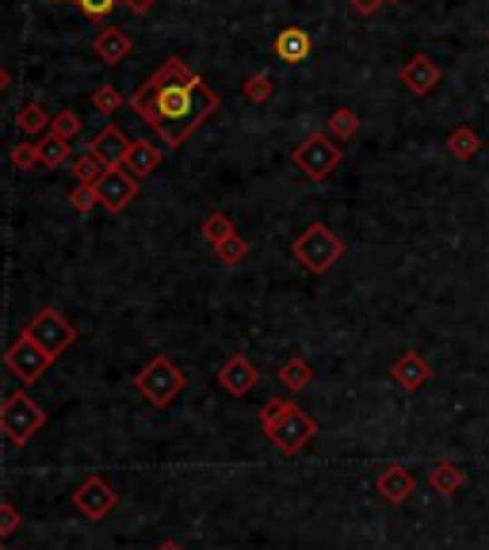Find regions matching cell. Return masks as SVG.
I'll use <instances>...</instances> for the list:
<instances>
[{
    "mask_svg": "<svg viewBox=\"0 0 489 550\" xmlns=\"http://www.w3.org/2000/svg\"><path fill=\"white\" fill-rule=\"evenodd\" d=\"M150 81L157 84L150 126L161 134V142H165L169 150H176V145H184L199 131V123L219 107V92L199 77L184 58H169Z\"/></svg>",
    "mask_w": 489,
    "mask_h": 550,
    "instance_id": "6da1fadb",
    "label": "cell"
},
{
    "mask_svg": "<svg viewBox=\"0 0 489 550\" xmlns=\"http://www.w3.org/2000/svg\"><path fill=\"white\" fill-rule=\"evenodd\" d=\"M184 387H188V378H184V371L169 359V356H153L142 371L134 375V390L150 401V406H157V409H165V406H172V401L184 394Z\"/></svg>",
    "mask_w": 489,
    "mask_h": 550,
    "instance_id": "7a4b0ae2",
    "label": "cell"
},
{
    "mask_svg": "<svg viewBox=\"0 0 489 550\" xmlns=\"http://www.w3.org/2000/svg\"><path fill=\"white\" fill-rule=\"evenodd\" d=\"M46 425V413L39 401H31L27 394H8L0 401V432H5L15 447L31 444V436Z\"/></svg>",
    "mask_w": 489,
    "mask_h": 550,
    "instance_id": "3957f363",
    "label": "cell"
},
{
    "mask_svg": "<svg viewBox=\"0 0 489 550\" xmlns=\"http://www.w3.org/2000/svg\"><path fill=\"white\" fill-rule=\"evenodd\" d=\"M344 256V241L329 230V226H310L306 233H298V241H295V260L306 268V271H329L337 260Z\"/></svg>",
    "mask_w": 489,
    "mask_h": 550,
    "instance_id": "277c9868",
    "label": "cell"
},
{
    "mask_svg": "<svg viewBox=\"0 0 489 550\" xmlns=\"http://www.w3.org/2000/svg\"><path fill=\"white\" fill-rule=\"evenodd\" d=\"M24 333H27L34 344H39L50 359H58L65 348H73V340H77V329L69 325V321L58 314V309H43V314H34Z\"/></svg>",
    "mask_w": 489,
    "mask_h": 550,
    "instance_id": "5b68a950",
    "label": "cell"
},
{
    "mask_svg": "<svg viewBox=\"0 0 489 550\" xmlns=\"http://www.w3.org/2000/svg\"><path fill=\"white\" fill-rule=\"evenodd\" d=\"M340 145L329 138V134H314V138H306L298 150H295V164H298V172H306L310 180H325L337 164H340Z\"/></svg>",
    "mask_w": 489,
    "mask_h": 550,
    "instance_id": "8992f818",
    "label": "cell"
},
{
    "mask_svg": "<svg viewBox=\"0 0 489 550\" xmlns=\"http://www.w3.org/2000/svg\"><path fill=\"white\" fill-rule=\"evenodd\" d=\"M54 359L43 352V348L39 344H34L27 333L20 337V340H15L12 348H8V352H5V367H8V371L15 375V378H20V382H39L43 375H46V367H50Z\"/></svg>",
    "mask_w": 489,
    "mask_h": 550,
    "instance_id": "52a82bcc",
    "label": "cell"
},
{
    "mask_svg": "<svg viewBox=\"0 0 489 550\" xmlns=\"http://www.w3.org/2000/svg\"><path fill=\"white\" fill-rule=\"evenodd\" d=\"M314 432H318V425H314V420L306 417L298 406H291V409H287V413L279 417V425L268 432V439H271V444H276L279 451L295 455V451H302L306 444H310V439H314Z\"/></svg>",
    "mask_w": 489,
    "mask_h": 550,
    "instance_id": "ba28073f",
    "label": "cell"
},
{
    "mask_svg": "<svg viewBox=\"0 0 489 550\" xmlns=\"http://www.w3.org/2000/svg\"><path fill=\"white\" fill-rule=\"evenodd\" d=\"M73 508L88 520H103L107 512L115 508V489L107 486L103 478H84L77 489H73Z\"/></svg>",
    "mask_w": 489,
    "mask_h": 550,
    "instance_id": "9c48e42d",
    "label": "cell"
},
{
    "mask_svg": "<svg viewBox=\"0 0 489 550\" xmlns=\"http://www.w3.org/2000/svg\"><path fill=\"white\" fill-rule=\"evenodd\" d=\"M96 195H100V207L103 211H112V214H122V207H131L134 203V195H138V180L126 172V169H115V172H107L100 183H96Z\"/></svg>",
    "mask_w": 489,
    "mask_h": 550,
    "instance_id": "30bf717a",
    "label": "cell"
},
{
    "mask_svg": "<svg viewBox=\"0 0 489 550\" xmlns=\"http://www.w3.org/2000/svg\"><path fill=\"white\" fill-rule=\"evenodd\" d=\"M444 69L428 58V54H413V58L402 65V73H397V81L406 84V92H413V96H428L432 88L440 84Z\"/></svg>",
    "mask_w": 489,
    "mask_h": 550,
    "instance_id": "8fae6325",
    "label": "cell"
},
{
    "mask_svg": "<svg viewBox=\"0 0 489 550\" xmlns=\"http://www.w3.org/2000/svg\"><path fill=\"white\" fill-rule=\"evenodd\" d=\"M219 382H222L226 394L245 398V394L260 382V371H257V363H252V359H245V356H230V359L219 367Z\"/></svg>",
    "mask_w": 489,
    "mask_h": 550,
    "instance_id": "7c38bea8",
    "label": "cell"
},
{
    "mask_svg": "<svg viewBox=\"0 0 489 550\" xmlns=\"http://www.w3.org/2000/svg\"><path fill=\"white\" fill-rule=\"evenodd\" d=\"M93 153L107 164V172H115V169H122V164H126V153H131V138H126L119 126H103L100 138L93 142Z\"/></svg>",
    "mask_w": 489,
    "mask_h": 550,
    "instance_id": "4fadbf2b",
    "label": "cell"
},
{
    "mask_svg": "<svg viewBox=\"0 0 489 550\" xmlns=\"http://www.w3.org/2000/svg\"><path fill=\"white\" fill-rule=\"evenodd\" d=\"M93 50H96V58H100L103 65H119V62L131 58L134 43H131V34H126L122 27H103V31L96 34Z\"/></svg>",
    "mask_w": 489,
    "mask_h": 550,
    "instance_id": "5bb4252c",
    "label": "cell"
},
{
    "mask_svg": "<svg viewBox=\"0 0 489 550\" xmlns=\"http://www.w3.org/2000/svg\"><path fill=\"white\" fill-rule=\"evenodd\" d=\"M314 54V39L306 34L302 27H283L276 34V58L287 62V65H302L306 58Z\"/></svg>",
    "mask_w": 489,
    "mask_h": 550,
    "instance_id": "9a60e30c",
    "label": "cell"
},
{
    "mask_svg": "<svg viewBox=\"0 0 489 550\" xmlns=\"http://www.w3.org/2000/svg\"><path fill=\"white\" fill-rule=\"evenodd\" d=\"M390 375H394V382H397L402 390H421L425 382L432 378V367H428V359H425V356L406 352L402 359L394 363V371H390Z\"/></svg>",
    "mask_w": 489,
    "mask_h": 550,
    "instance_id": "2e32d148",
    "label": "cell"
},
{
    "mask_svg": "<svg viewBox=\"0 0 489 550\" xmlns=\"http://www.w3.org/2000/svg\"><path fill=\"white\" fill-rule=\"evenodd\" d=\"M378 493H383V501L390 505H402L409 501V493H413V474L406 467H386L383 474H378Z\"/></svg>",
    "mask_w": 489,
    "mask_h": 550,
    "instance_id": "e0dca14e",
    "label": "cell"
},
{
    "mask_svg": "<svg viewBox=\"0 0 489 550\" xmlns=\"http://www.w3.org/2000/svg\"><path fill=\"white\" fill-rule=\"evenodd\" d=\"M157 164H161V150H157L153 142H131V153H126L122 169L131 172L134 180H142V176H150Z\"/></svg>",
    "mask_w": 489,
    "mask_h": 550,
    "instance_id": "ac0fdd59",
    "label": "cell"
},
{
    "mask_svg": "<svg viewBox=\"0 0 489 550\" xmlns=\"http://www.w3.org/2000/svg\"><path fill=\"white\" fill-rule=\"evenodd\" d=\"M39 161H43V169H65V164H73V142L46 134L39 142Z\"/></svg>",
    "mask_w": 489,
    "mask_h": 550,
    "instance_id": "d6986e66",
    "label": "cell"
},
{
    "mask_svg": "<svg viewBox=\"0 0 489 550\" xmlns=\"http://www.w3.org/2000/svg\"><path fill=\"white\" fill-rule=\"evenodd\" d=\"M428 486L436 493H444V497H455V493L466 486V474L455 463H440V467L428 470Z\"/></svg>",
    "mask_w": 489,
    "mask_h": 550,
    "instance_id": "ffe728a7",
    "label": "cell"
},
{
    "mask_svg": "<svg viewBox=\"0 0 489 550\" xmlns=\"http://www.w3.org/2000/svg\"><path fill=\"white\" fill-rule=\"evenodd\" d=\"M50 115H46V107L43 103H27L20 115H15V126L27 134V142H34V138H46L50 134Z\"/></svg>",
    "mask_w": 489,
    "mask_h": 550,
    "instance_id": "44dd1931",
    "label": "cell"
},
{
    "mask_svg": "<svg viewBox=\"0 0 489 550\" xmlns=\"http://www.w3.org/2000/svg\"><path fill=\"white\" fill-rule=\"evenodd\" d=\"M482 150V138L474 134V126H455V131L447 134V153L455 161H470Z\"/></svg>",
    "mask_w": 489,
    "mask_h": 550,
    "instance_id": "7402d4cb",
    "label": "cell"
},
{
    "mask_svg": "<svg viewBox=\"0 0 489 550\" xmlns=\"http://www.w3.org/2000/svg\"><path fill=\"white\" fill-rule=\"evenodd\" d=\"M325 131H329L333 142H348L359 134V112L356 107H337V112L329 115V123H325Z\"/></svg>",
    "mask_w": 489,
    "mask_h": 550,
    "instance_id": "603a6c76",
    "label": "cell"
},
{
    "mask_svg": "<svg viewBox=\"0 0 489 550\" xmlns=\"http://www.w3.org/2000/svg\"><path fill=\"white\" fill-rule=\"evenodd\" d=\"M69 169H73L77 183H93V188H96V183L107 176V164H103V161L93 153V145H88L84 153H77V157H73V164H69Z\"/></svg>",
    "mask_w": 489,
    "mask_h": 550,
    "instance_id": "cb8c5ba5",
    "label": "cell"
},
{
    "mask_svg": "<svg viewBox=\"0 0 489 550\" xmlns=\"http://www.w3.org/2000/svg\"><path fill=\"white\" fill-rule=\"evenodd\" d=\"M279 382L287 390H306L314 382V367L306 363L302 356H295V359H287L283 367H279Z\"/></svg>",
    "mask_w": 489,
    "mask_h": 550,
    "instance_id": "d4e9b609",
    "label": "cell"
},
{
    "mask_svg": "<svg viewBox=\"0 0 489 550\" xmlns=\"http://www.w3.org/2000/svg\"><path fill=\"white\" fill-rule=\"evenodd\" d=\"M199 233H203V241H207L210 249H219V245L226 241V237H233V233H238V230H233L230 214L214 211V214H207V218H203V230H199Z\"/></svg>",
    "mask_w": 489,
    "mask_h": 550,
    "instance_id": "484cf974",
    "label": "cell"
},
{
    "mask_svg": "<svg viewBox=\"0 0 489 550\" xmlns=\"http://www.w3.org/2000/svg\"><path fill=\"white\" fill-rule=\"evenodd\" d=\"M93 107L100 115H115L119 107H122V92L115 88V84H100L96 92H93Z\"/></svg>",
    "mask_w": 489,
    "mask_h": 550,
    "instance_id": "4316f807",
    "label": "cell"
},
{
    "mask_svg": "<svg viewBox=\"0 0 489 550\" xmlns=\"http://www.w3.org/2000/svg\"><path fill=\"white\" fill-rule=\"evenodd\" d=\"M271 92H276V81H271L268 73H252V77L245 81V100H252V103L271 100Z\"/></svg>",
    "mask_w": 489,
    "mask_h": 550,
    "instance_id": "83f0119b",
    "label": "cell"
},
{
    "mask_svg": "<svg viewBox=\"0 0 489 550\" xmlns=\"http://www.w3.org/2000/svg\"><path fill=\"white\" fill-rule=\"evenodd\" d=\"M214 256H219L222 264H241L245 256H249V245H245V237L241 233H233V237H226V241L214 249Z\"/></svg>",
    "mask_w": 489,
    "mask_h": 550,
    "instance_id": "f1b7e54d",
    "label": "cell"
},
{
    "mask_svg": "<svg viewBox=\"0 0 489 550\" xmlns=\"http://www.w3.org/2000/svg\"><path fill=\"white\" fill-rule=\"evenodd\" d=\"M81 115L77 112H58L54 115V123H50V134H58V138H65V142H73L77 134H81Z\"/></svg>",
    "mask_w": 489,
    "mask_h": 550,
    "instance_id": "f546056e",
    "label": "cell"
},
{
    "mask_svg": "<svg viewBox=\"0 0 489 550\" xmlns=\"http://www.w3.org/2000/svg\"><path fill=\"white\" fill-rule=\"evenodd\" d=\"M8 157H12V164H15L20 172L34 169V164H43V161H39V142H20V145H12Z\"/></svg>",
    "mask_w": 489,
    "mask_h": 550,
    "instance_id": "4dcf8cb0",
    "label": "cell"
},
{
    "mask_svg": "<svg viewBox=\"0 0 489 550\" xmlns=\"http://www.w3.org/2000/svg\"><path fill=\"white\" fill-rule=\"evenodd\" d=\"M69 203H73L77 214H93V207H100V195L93 183H77L73 192H69Z\"/></svg>",
    "mask_w": 489,
    "mask_h": 550,
    "instance_id": "1f68e13d",
    "label": "cell"
},
{
    "mask_svg": "<svg viewBox=\"0 0 489 550\" xmlns=\"http://www.w3.org/2000/svg\"><path fill=\"white\" fill-rule=\"evenodd\" d=\"M69 5H77L88 20H107V15L115 12L119 0H69Z\"/></svg>",
    "mask_w": 489,
    "mask_h": 550,
    "instance_id": "d6a6232c",
    "label": "cell"
},
{
    "mask_svg": "<svg viewBox=\"0 0 489 550\" xmlns=\"http://www.w3.org/2000/svg\"><path fill=\"white\" fill-rule=\"evenodd\" d=\"M287 409H291V401H283V398H271L268 406L260 409V428H264V432H271V428L279 425V417H283Z\"/></svg>",
    "mask_w": 489,
    "mask_h": 550,
    "instance_id": "836d02e7",
    "label": "cell"
},
{
    "mask_svg": "<svg viewBox=\"0 0 489 550\" xmlns=\"http://www.w3.org/2000/svg\"><path fill=\"white\" fill-rule=\"evenodd\" d=\"M20 508L15 505H8V501H0V539H8V535H15L20 531Z\"/></svg>",
    "mask_w": 489,
    "mask_h": 550,
    "instance_id": "e575fe53",
    "label": "cell"
},
{
    "mask_svg": "<svg viewBox=\"0 0 489 550\" xmlns=\"http://www.w3.org/2000/svg\"><path fill=\"white\" fill-rule=\"evenodd\" d=\"M378 8H383V0H352V12L356 15H375Z\"/></svg>",
    "mask_w": 489,
    "mask_h": 550,
    "instance_id": "d590c367",
    "label": "cell"
},
{
    "mask_svg": "<svg viewBox=\"0 0 489 550\" xmlns=\"http://www.w3.org/2000/svg\"><path fill=\"white\" fill-rule=\"evenodd\" d=\"M122 5H126V8H131L134 15H146V12L153 8V0H122Z\"/></svg>",
    "mask_w": 489,
    "mask_h": 550,
    "instance_id": "8d00e7d4",
    "label": "cell"
},
{
    "mask_svg": "<svg viewBox=\"0 0 489 550\" xmlns=\"http://www.w3.org/2000/svg\"><path fill=\"white\" fill-rule=\"evenodd\" d=\"M12 88V73L5 69V65H0V96H5V92Z\"/></svg>",
    "mask_w": 489,
    "mask_h": 550,
    "instance_id": "74e56055",
    "label": "cell"
},
{
    "mask_svg": "<svg viewBox=\"0 0 489 550\" xmlns=\"http://www.w3.org/2000/svg\"><path fill=\"white\" fill-rule=\"evenodd\" d=\"M157 550H184V546H180V543H161Z\"/></svg>",
    "mask_w": 489,
    "mask_h": 550,
    "instance_id": "f35d334b",
    "label": "cell"
},
{
    "mask_svg": "<svg viewBox=\"0 0 489 550\" xmlns=\"http://www.w3.org/2000/svg\"><path fill=\"white\" fill-rule=\"evenodd\" d=\"M383 5H397V0H383Z\"/></svg>",
    "mask_w": 489,
    "mask_h": 550,
    "instance_id": "ab89813d",
    "label": "cell"
},
{
    "mask_svg": "<svg viewBox=\"0 0 489 550\" xmlns=\"http://www.w3.org/2000/svg\"><path fill=\"white\" fill-rule=\"evenodd\" d=\"M0 550H5V546H0Z\"/></svg>",
    "mask_w": 489,
    "mask_h": 550,
    "instance_id": "60d3db41",
    "label": "cell"
}]
</instances>
